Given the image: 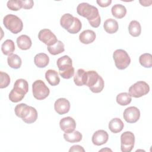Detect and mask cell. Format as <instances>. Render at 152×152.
Returning a JSON list of instances; mask_svg holds the SVG:
<instances>
[{
    "label": "cell",
    "mask_w": 152,
    "mask_h": 152,
    "mask_svg": "<svg viewBox=\"0 0 152 152\" xmlns=\"http://www.w3.org/2000/svg\"><path fill=\"white\" fill-rule=\"evenodd\" d=\"M96 33L91 30H86L82 31L79 35V40L83 44H90L96 39Z\"/></svg>",
    "instance_id": "obj_14"
},
{
    "label": "cell",
    "mask_w": 152,
    "mask_h": 152,
    "mask_svg": "<svg viewBox=\"0 0 152 152\" xmlns=\"http://www.w3.org/2000/svg\"><path fill=\"white\" fill-rule=\"evenodd\" d=\"M8 65L14 69H18L20 68L22 61L20 57L16 54H12L8 56L7 58Z\"/></svg>",
    "instance_id": "obj_28"
},
{
    "label": "cell",
    "mask_w": 152,
    "mask_h": 152,
    "mask_svg": "<svg viewBox=\"0 0 152 152\" xmlns=\"http://www.w3.org/2000/svg\"><path fill=\"white\" fill-rule=\"evenodd\" d=\"M3 24L5 28L14 34L20 33L23 28L22 20L17 15L8 14L3 19Z\"/></svg>",
    "instance_id": "obj_3"
},
{
    "label": "cell",
    "mask_w": 152,
    "mask_h": 152,
    "mask_svg": "<svg viewBox=\"0 0 152 152\" xmlns=\"http://www.w3.org/2000/svg\"><path fill=\"white\" fill-rule=\"evenodd\" d=\"M17 43L18 47L21 50H28L29 49L32 45L31 40L27 35L23 34L20 36L17 39Z\"/></svg>",
    "instance_id": "obj_17"
},
{
    "label": "cell",
    "mask_w": 152,
    "mask_h": 152,
    "mask_svg": "<svg viewBox=\"0 0 152 152\" xmlns=\"http://www.w3.org/2000/svg\"><path fill=\"white\" fill-rule=\"evenodd\" d=\"M100 75L95 71H86V77L85 85L87 87H91L94 86L99 80Z\"/></svg>",
    "instance_id": "obj_20"
},
{
    "label": "cell",
    "mask_w": 152,
    "mask_h": 152,
    "mask_svg": "<svg viewBox=\"0 0 152 152\" xmlns=\"http://www.w3.org/2000/svg\"><path fill=\"white\" fill-rule=\"evenodd\" d=\"M48 52L53 55H56L62 53L65 50L64 45L61 40H58V42L52 46H48L47 48Z\"/></svg>",
    "instance_id": "obj_29"
},
{
    "label": "cell",
    "mask_w": 152,
    "mask_h": 152,
    "mask_svg": "<svg viewBox=\"0 0 152 152\" xmlns=\"http://www.w3.org/2000/svg\"><path fill=\"white\" fill-rule=\"evenodd\" d=\"M109 138L107 132L103 129L96 131L92 136V142L93 144L99 146L107 142Z\"/></svg>",
    "instance_id": "obj_12"
},
{
    "label": "cell",
    "mask_w": 152,
    "mask_h": 152,
    "mask_svg": "<svg viewBox=\"0 0 152 152\" xmlns=\"http://www.w3.org/2000/svg\"><path fill=\"white\" fill-rule=\"evenodd\" d=\"M128 30L132 36H139L141 33V27L140 23L136 20L131 21L128 26Z\"/></svg>",
    "instance_id": "obj_27"
},
{
    "label": "cell",
    "mask_w": 152,
    "mask_h": 152,
    "mask_svg": "<svg viewBox=\"0 0 152 152\" xmlns=\"http://www.w3.org/2000/svg\"><path fill=\"white\" fill-rule=\"evenodd\" d=\"M104 88V81L101 76H100L97 83L91 87H90V90L95 93H99L101 92Z\"/></svg>",
    "instance_id": "obj_35"
},
{
    "label": "cell",
    "mask_w": 152,
    "mask_h": 152,
    "mask_svg": "<svg viewBox=\"0 0 152 152\" xmlns=\"http://www.w3.org/2000/svg\"><path fill=\"white\" fill-rule=\"evenodd\" d=\"M103 27L106 32L109 34H113L118 31L119 26L116 20L113 18H109L104 21Z\"/></svg>",
    "instance_id": "obj_22"
},
{
    "label": "cell",
    "mask_w": 152,
    "mask_h": 152,
    "mask_svg": "<svg viewBox=\"0 0 152 152\" xmlns=\"http://www.w3.org/2000/svg\"><path fill=\"white\" fill-rule=\"evenodd\" d=\"M31 110V106H28L25 103H20L17 104L14 109L15 115L22 119H25Z\"/></svg>",
    "instance_id": "obj_15"
},
{
    "label": "cell",
    "mask_w": 152,
    "mask_h": 152,
    "mask_svg": "<svg viewBox=\"0 0 152 152\" xmlns=\"http://www.w3.org/2000/svg\"><path fill=\"white\" fill-rule=\"evenodd\" d=\"M1 50L4 55L10 56L15 50V45L11 39H7L3 42L1 45Z\"/></svg>",
    "instance_id": "obj_24"
},
{
    "label": "cell",
    "mask_w": 152,
    "mask_h": 152,
    "mask_svg": "<svg viewBox=\"0 0 152 152\" xmlns=\"http://www.w3.org/2000/svg\"><path fill=\"white\" fill-rule=\"evenodd\" d=\"M54 108L59 115H64L68 113L70 109V103L65 98H59L54 104Z\"/></svg>",
    "instance_id": "obj_10"
},
{
    "label": "cell",
    "mask_w": 152,
    "mask_h": 152,
    "mask_svg": "<svg viewBox=\"0 0 152 152\" xmlns=\"http://www.w3.org/2000/svg\"><path fill=\"white\" fill-rule=\"evenodd\" d=\"M24 97V96H22L17 93L12 89L11 90V91L9 94V99L12 102H14V103H17L22 100Z\"/></svg>",
    "instance_id": "obj_36"
},
{
    "label": "cell",
    "mask_w": 152,
    "mask_h": 152,
    "mask_svg": "<svg viewBox=\"0 0 152 152\" xmlns=\"http://www.w3.org/2000/svg\"><path fill=\"white\" fill-rule=\"evenodd\" d=\"M32 91L35 99L41 100L46 99L50 93L49 88L40 80H36L32 84Z\"/></svg>",
    "instance_id": "obj_5"
},
{
    "label": "cell",
    "mask_w": 152,
    "mask_h": 152,
    "mask_svg": "<svg viewBox=\"0 0 152 152\" xmlns=\"http://www.w3.org/2000/svg\"><path fill=\"white\" fill-rule=\"evenodd\" d=\"M7 5L12 11H18L22 8V2L20 0H10L7 2Z\"/></svg>",
    "instance_id": "obj_33"
},
{
    "label": "cell",
    "mask_w": 152,
    "mask_h": 152,
    "mask_svg": "<svg viewBox=\"0 0 152 152\" xmlns=\"http://www.w3.org/2000/svg\"><path fill=\"white\" fill-rule=\"evenodd\" d=\"M77 12L79 15L86 18L93 27L97 28L100 26V16L96 7L86 2L80 3L77 7Z\"/></svg>",
    "instance_id": "obj_1"
},
{
    "label": "cell",
    "mask_w": 152,
    "mask_h": 152,
    "mask_svg": "<svg viewBox=\"0 0 152 152\" xmlns=\"http://www.w3.org/2000/svg\"><path fill=\"white\" fill-rule=\"evenodd\" d=\"M75 23V17L70 14H64L60 20L61 26L68 31L71 28Z\"/></svg>",
    "instance_id": "obj_16"
},
{
    "label": "cell",
    "mask_w": 152,
    "mask_h": 152,
    "mask_svg": "<svg viewBox=\"0 0 152 152\" xmlns=\"http://www.w3.org/2000/svg\"><path fill=\"white\" fill-rule=\"evenodd\" d=\"M64 138L66 141L71 143H74L80 142L82 140L83 135L79 131H74L69 133L65 132V134H64Z\"/></svg>",
    "instance_id": "obj_25"
},
{
    "label": "cell",
    "mask_w": 152,
    "mask_h": 152,
    "mask_svg": "<svg viewBox=\"0 0 152 152\" xmlns=\"http://www.w3.org/2000/svg\"><path fill=\"white\" fill-rule=\"evenodd\" d=\"M123 116L126 122L133 124L139 120L140 111L137 107L130 106L125 109Z\"/></svg>",
    "instance_id": "obj_9"
},
{
    "label": "cell",
    "mask_w": 152,
    "mask_h": 152,
    "mask_svg": "<svg viewBox=\"0 0 152 152\" xmlns=\"http://www.w3.org/2000/svg\"><path fill=\"white\" fill-rule=\"evenodd\" d=\"M37 112L34 107L31 106L30 112L29 113L27 118L23 120V121L26 124H32L34 122L37 120Z\"/></svg>",
    "instance_id": "obj_32"
},
{
    "label": "cell",
    "mask_w": 152,
    "mask_h": 152,
    "mask_svg": "<svg viewBox=\"0 0 152 152\" xmlns=\"http://www.w3.org/2000/svg\"><path fill=\"white\" fill-rule=\"evenodd\" d=\"M140 64L145 68H151L152 66V56L149 53L142 54L139 58Z\"/></svg>",
    "instance_id": "obj_31"
},
{
    "label": "cell",
    "mask_w": 152,
    "mask_h": 152,
    "mask_svg": "<svg viewBox=\"0 0 152 152\" xmlns=\"http://www.w3.org/2000/svg\"><path fill=\"white\" fill-rule=\"evenodd\" d=\"M121 149L122 152H130L135 144L134 134L131 131H126L121 135Z\"/></svg>",
    "instance_id": "obj_7"
},
{
    "label": "cell",
    "mask_w": 152,
    "mask_h": 152,
    "mask_svg": "<svg viewBox=\"0 0 152 152\" xmlns=\"http://www.w3.org/2000/svg\"><path fill=\"white\" fill-rule=\"evenodd\" d=\"M86 77V71L83 69H78L74 76V83L77 86L85 85Z\"/></svg>",
    "instance_id": "obj_26"
},
{
    "label": "cell",
    "mask_w": 152,
    "mask_h": 152,
    "mask_svg": "<svg viewBox=\"0 0 152 152\" xmlns=\"http://www.w3.org/2000/svg\"><path fill=\"white\" fill-rule=\"evenodd\" d=\"M148 2L149 1H140V3L143 6H145V7H147V6H150V4H148Z\"/></svg>",
    "instance_id": "obj_40"
},
{
    "label": "cell",
    "mask_w": 152,
    "mask_h": 152,
    "mask_svg": "<svg viewBox=\"0 0 152 152\" xmlns=\"http://www.w3.org/2000/svg\"><path fill=\"white\" fill-rule=\"evenodd\" d=\"M104 151H106V150H107V151H112V150H111L110 149H109V148H107V149H104V148H103V149H102V150H100V151H104Z\"/></svg>",
    "instance_id": "obj_41"
},
{
    "label": "cell",
    "mask_w": 152,
    "mask_h": 152,
    "mask_svg": "<svg viewBox=\"0 0 152 152\" xmlns=\"http://www.w3.org/2000/svg\"><path fill=\"white\" fill-rule=\"evenodd\" d=\"M57 66L60 75L64 79H69L74 75V68L72 66V61L68 55H64L58 59Z\"/></svg>",
    "instance_id": "obj_2"
},
{
    "label": "cell",
    "mask_w": 152,
    "mask_h": 152,
    "mask_svg": "<svg viewBox=\"0 0 152 152\" xmlns=\"http://www.w3.org/2000/svg\"><path fill=\"white\" fill-rule=\"evenodd\" d=\"M149 91V85L143 81H137L129 88V95L135 98H139L145 96Z\"/></svg>",
    "instance_id": "obj_6"
},
{
    "label": "cell",
    "mask_w": 152,
    "mask_h": 152,
    "mask_svg": "<svg viewBox=\"0 0 152 152\" xmlns=\"http://www.w3.org/2000/svg\"><path fill=\"white\" fill-rule=\"evenodd\" d=\"M22 2V8L24 9H31L34 5V2L32 0H24Z\"/></svg>",
    "instance_id": "obj_37"
},
{
    "label": "cell",
    "mask_w": 152,
    "mask_h": 152,
    "mask_svg": "<svg viewBox=\"0 0 152 152\" xmlns=\"http://www.w3.org/2000/svg\"><path fill=\"white\" fill-rule=\"evenodd\" d=\"M38 38L48 46L54 45L58 42L55 34L50 30L47 28L42 29L39 31Z\"/></svg>",
    "instance_id": "obj_8"
},
{
    "label": "cell",
    "mask_w": 152,
    "mask_h": 152,
    "mask_svg": "<svg viewBox=\"0 0 152 152\" xmlns=\"http://www.w3.org/2000/svg\"><path fill=\"white\" fill-rule=\"evenodd\" d=\"M96 2L101 7H107L109 5H110V4L112 3V1L111 0H105V1H104V0H97L96 1Z\"/></svg>",
    "instance_id": "obj_38"
},
{
    "label": "cell",
    "mask_w": 152,
    "mask_h": 152,
    "mask_svg": "<svg viewBox=\"0 0 152 152\" xmlns=\"http://www.w3.org/2000/svg\"><path fill=\"white\" fill-rule=\"evenodd\" d=\"M124 124L122 120L118 118L112 119L109 123V129L115 134L120 132L124 128Z\"/></svg>",
    "instance_id": "obj_21"
},
{
    "label": "cell",
    "mask_w": 152,
    "mask_h": 152,
    "mask_svg": "<svg viewBox=\"0 0 152 152\" xmlns=\"http://www.w3.org/2000/svg\"><path fill=\"white\" fill-rule=\"evenodd\" d=\"M69 151H85L84 148L81 146V145H73L72 146L69 150Z\"/></svg>",
    "instance_id": "obj_39"
},
{
    "label": "cell",
    "mask_w": 152,
    "mask_h": 152,
    "mask_svg": "<svg viewBox=\"0 0 152 152\" xmlns=\"http://www.w3.org/2000/svg\"><path fill=\"white\" fill-rule=\"evenodd\" d=\"M115 66L119 69H125L131 63V58L128 53L123 49H117L113 53Z\"/></svg>",
    "instance_id": "obj_4"
},
{
    "label": "cell",
    "mask_w": 152,
    "mask_h": 152,
    "mask_svg": "<svg viewBox=\"0 0 152 152\" xmlns=\"http://www.w3.org/2000/svg\"><path fill=\"white\" fill-rule=\"evenodd\" d=\"M59 126L64 132L65 133H69L74 131L76 127V123L72 118L67 116L61 119Z\"/></svg>",
    "instance_id": "obj_11"
},
{
    "label": "cell",
    "mask_w": 152,
    "mask_h": 152,
    "mask_svg": "<svg viewBox=\"0 0 152 152\" xmlns=\"http://www.w3.org/2000/svg\"><path fill=\"white\" fill-rule=\"evenodd\" d=\"M34 64L39 68L46 67L49 62V58L45 53H39L34 58Z\"/></svg>",
    "instance_id": "obj_19"
},
{
    "label": "cell",
    "mask_w": 152,
    "mask_h": 152,
    "mask_svg": "<svg viewBox=\"0 0 152 152\" xmlns=\"http://www.w3.org/2000/svg\"><path fill=\"white\" fill-rule=\"evenodd\" d=\"M111 12L115 18H122L126 14V9L125 7L122 4L114 5L111 9Z\"/></svg>",
    "instance_id": "obj_23"
},
{
    "label": "cell",
    "mask_w": 152,
    "mask_h": 152,
    "mask_svg": "<svg viewBox=\"0 0 152 152\" xmlns=\"http://www.w3.org/2000/svg\"><path fill=\"white\" fill-rule=\"evenodd\" d=\"M12 90L20 95L25 96L28 90V84L27 81L23 78L17 80L14 83Z\"/></svg>",
    "instance_id": "obj_13"
},
{
    "label": "cell",
    "mask_w": 152,
    "mask_h": 152,
    "mask_svg": "<svg viewBox=\"0 0 152 152\" xmlns=\"http://www.w3.org/2000/svg\"><path fill=\"white\" fill-rule=\"evenodd\" d=\"M0 78H1V83H0V88H4L8 86L10 83V77L9 75L5 72L2 71L0 72Z\"/></svg>",
    "instance_id": "obj_34"
},
{
    "label": "cell",
    "mask_w": 152,
    "mask_h": 152,
    "mask_svg": "<svg viewBox=\"0 0 152 152\" xmlns=\"http://www.w3.org/2000/svg\"><path fill=\"white\" fill-rule=\"evenodd\" d=\"M131 96L128 93H121L116 96V102L121 106H126L131 102Z\"/></svg>",
    "instance_id": "obj_30"
},
{
    "label": "cell",
    "mask_w": 152,
    "mask_h": 152,
    "mask_svg": "<svg viewBox=\"0 0 152 152\" xmlns=\"http://www.w3.org/2000/svg\"><path fill=\"white\" fill-rule=\"evenodd\" d=\"M45 78L49 84L52 86L59 84L60 78L57 71L53 69H48L45 73Z\"/></svg>",
    "instance_id": "obj_18"
}]
</instances>
